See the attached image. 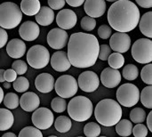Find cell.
Masks as SVG:
<instances>
[{
  "label": "cell",
  "instance_id": "obj_1",
  "mask_svg": "<svg viewBox=\"0 0 152 137\" xmlns=\"http://www.w3.org/2000/svg\"><path fill=\"white\" fill-rule=\"evenodd\" d=\"M100 44L95 36L85 32L71 34L68 43V56L72 66L86 69L94 66L99 59Z\"/></svg>",
  "mask_w": 152,
  "mask_h": 137
},
{
  "label": "cell",
  "instance_id": "obj_2",
  "mask_svg": "<svg viewBox=\"0 0 152 137\" xmlns=\"http://www.w3.org/2000/svg\"><path fill=\"white\" fill-rule=\"evenodd\" d=\"M141 20L138 6L130 0H118L108 11V22L114 30L130 32L139 25Z\"/></svg>",
  "mask_w": 152,
  "mask_h": 137
},
{
  "label": "cell",
  "instance_id": "obj_3",
  "mask_svg": "<svg viewBox=\"0 0 152 137\" xmlns=\"http://www.w3.org/2000/svg\"><path fill=\"white\" fill-rule=\"evenodd\" d=\"M121 104L113 99L100 101L94 109V117L100 125L104 127L116 126L122 118Z\"/></svg>",
  "mask_w": 152,
  "mask_h": 137
},
{
  "label": "cell",
  "instance_id": "obj_4",
  "mask_svg": "<svg viewBox=\"0 0 152 137\" xmlns=\"http://www.w3.org/2000/svg\"><path fill=\"white\" fill-rule=\"evenodd\" d=\"M67 110L71 119L77 122H85L92 117L94 105L89 98L78 95L69 101Z\"/></svg>",
  "mask_w": 152,
  "mask_h": 137
},
{
  "label": "cell",
  "instance_id": "obj_5",
  "mask_svg": "<svg viewBox=\"0 0 152 137\" xmlns=\"http://www.w3.org/2000/svg\"><path fill=\"white\" fill-rule=\"evenodd\" d=\"M20 6L12 2H4L0 4V26L5 29H12L20 25L22 20Z\"/></svg>",
  "mask_w": 152,
  "mask_h": 137
},
{
  "label": "cell",
  "instance_id": "obj_6",
  "mask_svg": "<svg viewBox=\"0 0 152 137\" xmlns=\"http://www.w3.org/2000/svg\"><path fill=\"white\" fill-rule=\"evenodd\" d=\"M27 62L33 69H44L48 65L49 62H51L50 53L44 45H33L27 52Z\"/></svg>",
  "mask_w": 152,
  "mask_h": 137
},
{
  "label": "cell",
  "instance_id": "obj_7",
  "mask_svg": "<svg viewBox=\"0 0 152 137\" xmlns=\"http://www.w3.org/2000/svg\"><path fill=\"white\" fill-rule=\"evenodd\" d=\"M141 99L139 88L131 83L123 84L117 91V100L124 107L130 108L136 105Z\"/></svg>",
  "mask_w": 152,
  "mask_h": 137
},
{
  "label": "cell",
  "instance_id": "obj_8",
  "mask_svg": "<svg viewBox=\"0 0 152 137\" xmlns=\"http://www.w3.org/2000/svg\"><path fill=\"white\" fill-rule=\"evenodd\" d=\"M132 56L139 63H151L152 62V40L150 38L136 40L132 46Z\"/></svg>",
  "mask_w": 152,
  "mask_h": 137
},
{
  "label": "cell",
  "instance_id": "obj_9",
  "mask_svg": "<svg viewBox=\"0 0 152 137\" xmlns=\"http://www.w3.org/2000/svg\"><path fill=\"white\" fill-rule=\"evenodd\" d=\"M78 87V82L73 76L62 75L55 81L54 89L59 96L68 99L77 95Z\"/></svg>",
  "mask_w": 152,
  "mask_h": 137
},
{
  "label": "cell",
  "instance_id": "obj_10",
  "mask_svg": "<svg viewBox=\"0 0 152 137\" xmlns=\"http://www.w3.org/2000/svg\"><path fill=\"white\" fill-rule=\"evenodd\" d=\"M31 120L33 125L40 130H46L50 128L53 124H54L53 112L50 111V109L45 107L37 108L35 111H33Z\"/></svg>",
  "mask_w": 152,
  "mask_h": 137
},
{
  "label": "cell",
  "instance_id": "obj_11",
  "mask_svg": "<svg viewBox=\"0 0 152 137\" xmlns=\"http://www.w3.org/2000/svg\"><path fill=\"white\" fill-rule=\"evenodd\" d=\"M46 38L49 46L55 50H61L64 48L69 40L66 29H63L60 27L51 29L48 32Z\"/></svg>",
  "mask_w": 152,
  "mask_h": 137
},
{
  "label": "cell",
  "instance_id": "obj_12",
  "mask_svg": "<svg viewBox=\"0 0 152 137\" xmlns=\"http://www.w3.org/2000/svg\"><path fill=\"white\" fill-rule=\"evenodd\" d=\"M79 88L86 93H93L96 91L100 85L98 75L91 70L82 72L77 79Z\"/></svg>",
  "mask_w": 152,
  "mask_h": 137
},
{
  "label": "cell",
  "instance_id": "obj_13",
  "mask_svg": "<svg viewBox=\"0 0 152 137\" xmlns=\"http://www.w3.org/2000/svg\"><path fill=\"white\" fill-rule=\"evenodd\" d=\"M110 45L114 52L126 53L131 47V37L126 32L117 31L110 38Z\"/></svg>",
  "mask_w": 152,
  "mask_h": 137
},
{
  "label": "cell",
  "instance_id": "obj_14",
  "mask_svg": "<svg viewBox=\"0 0 152 137\" xmlns=\"http://www.w3.org/2000/svg\"><path fill=\"white\" fill-rule=\"evenodd\" d=\"M77 17L74 11L70 9H61L56 16L57 25L63 29H70L77 24Z\"/></svg>",
  "mask_w": 152,
  "mask_h": 137
},
{
  "label": "cell",
  "instance_id": "obj_15",
  "mask_svg": "<svg viewBox=\"0 0 152 137\" xmlns=\"http://www.w3.org/2000/svg\"><path fill=\"white\" fill-rule=\"evenodd\" d=\"M40 34V29L38 23L32 21H27L23 22L19 28V35L21 39L25 41H34Z\"/></svg>",
  "mask_w": 152,
  "mask_h": 137
},
{
  "label": "cell",
  "instance_id": "obj_16",
  "mask_svg": "<svg viewBox=\"0 0 152 137\" xmlns=\"http://www.w3.org/2000/svg\"><path fill=\"white\" fill-rule=\"evenodd\" d=\"M101 82L107 88H115L121 82V73L118 69L106 68L101 74Z\"/></svg>",
  "mask_w": 152,
  "mask_h": 137
},
{
  "label": "cell",
  "instance_id": "obj_17",
  "mask_svg": "<svg viewBox=\"0 0 152 137\" xmlns=\"http://www.w3.org/2000/svg\"><path fill=\"white\" fill-rule=\"evenodd\" d=\"M51 66L54 70L58 72H64L69 70L72 64L69 59L68 53L63 51L53 53L51 57Z\"/></svg>",
  "mask_w": 152,
  "mask_h": 137
},
{
  "label": "cell",
  "instance_id": "obj_18",
  "mask_svg": "<svg viewBox=\"0 0 152 137\" xmlns=\"http://www.w3.org/2000/svg\"><path fill=\"white\" fill-rule=\"evenodd\" d=\"M54 78L49 73H41L35 79V87L40 93L48 94L54 89Z\"/></svg>",
  "mask_w": 152,
  "mask_h": 137
},
{
  "label": "cell",
  "instance_id": "obj_19",
  "mask_svg": "<svg viewBox=\"0 0 152 137\" xmlns=\"http://www.w3.org/2000/svg\"><path fill=\"white\" fill-rule=\"evenodd\" d=\"M84 10L91 17H102L106 12V2L105 0H86Z\"/></svg>",
  "mask_w": 152,
  "mask_h": 137
},
{
  "label": "cell",
  "instance_id": "obj_20",
  "mask_svg": "<svg viewBox=\"0 0 152 137\" xmlns=\"http://www.w3.org/2000/svg\"><path fill=\"white\" fill-rule=\"evenodd\" d=\"M40 105V99L33 92H25L20 98V106L24 111H35Z\"/></svg>",
  "mask_w": 152,
  "mask_h": 137
},
{
  "label": "cell",
  "instance_id": "obj_21",
  "mask_svg": "<svg viewBox=\"0 0 152 137\" xmlns=\"http://www.w3.org/2000/svg\"><path fill=\"white\" fill-rule=\"evenodd\" d=\"M7 54L13 59L21 58L26 53V45L20 38H13L6 45Z\"/></svg>",
  "mask_w": 152,
  "mask_h": 137
},
{
  "label": "cell",
  "instance_id": "obj_22",
  "mask_svg": "<svg viewBox=\"0 0 152 137\" xmlns=\"http://www.w3.org/2000/svg\"><path fill=\"white\" fill-rule=\"evenodd\" d=\"M36 21L41 26H49L53 22L54 12L50 6H42L40 11L35 16Z\"/></svg>",
  "mask_w": 152,
  "mask_h": 137
},
{
  "label": "cell",
  "instance_id": "obj_23",
  "mask_svg": "<svg viewBox=\"0 0 152 137\" xmlns=\"http://www.w3.org/2000/svg\"><path fill=\"white\" fill-rule=\"evenodd\" d=\"M20 9L25 15L35 16L41 9L39 0H21Z\"/></svg>",
  "mask_w": 152,
  "mask_h": 137
},
{
  "label": "cell",
  "instance_id": "obj_24",
  "mask_svg": "<svg viewBox=\"0 0 152 137\" xmlns=\"http://www.w3.org/2000/svg\"><path fill=\"white\" fill-rule=\"evenodd\" d=\"M14 123V116L8 109H0V131L9 130Z\"/></svg>",
  "mask_w": 152,
  "mask_h": 137
},
{
  "label": "cell",
  "instance_id": "obj_25",
  "mask_svg": "<svg viewBox=\"0 0 152 137\" xmlns=\"http://www.w3.org/2000/svg\"><path fill=\"white\" fill-rule=\"evenodd\" d=\"M139 28L145 37L152 38V12H148L141 17Z\"/></svg>",
  "mask_w": 152,
  "mask_h": 137
},
{
  "label": "cell",
  "instance_id": "obj_26",
  "mask_svg": "<svg viewBox=\"0 0 152 137\" xmlns=\"http://www.w3.org/2000/svg\"><path fill=\"white\" fill-rule=\"evenodd\" d=\"M133 122L128 119H121L116 125V132L120 136H129L133 134Z\"/></svg>",
  "mask_w": 152,
  "mask_h": 137
},
{
  "label": "cell",
  "instance_id": "obj_27",
  "mask_svg": "<svg viewBox=\"0 0 152 137\" xmlns=\"http://www.w3.org/2000/svg\"><path fill=\"white\" fill-rule=\"evenodd\" d=\"M71 118L67 116H60L54 120V127L60 133H67L71 129Z\"/></svg>",
  "mask_w": 152,
  "mask_h": 137
},
{
  "label": "cell",
  "instance_id": "obj_28",
  "mask_svg": "<svg viewBox=\"0 0 152 137\" xmlns=\"http://www.w3.org/2000/svg\"><path fill=\"white\" fill-rule=\"evenodd\" d=\"M122 76L126 80H129V81L135 80L139 76V70L134 64H132V63L127 64L123 68Z\"/></svg>",
  "mask_w": 152,
  "mask_h": 137
},
{
  "label": "cell",
  "instance_id": "obj_29",
  "mask_svg": "<svg viewBox=\"0 0 152 137\" xmlns=\"http://www.w3.org/2000/svg\"><path fill=\"white\" fill-rule=\"evenodd\" d=\"M141 103L145 108L152 109V85L144 87L141 92Z\"/></svg>",
  "mask_w": 152,
  "mask_h": 137
},
{
  "label": "cell",
  "instance_id": "obj_30",
  "mask_svg": "<svg viewBox=\"0 0 152 137\" xmlns=\"http://www.w3.org/2000/svg\"><path fill=\"white\" fill-rule=\"evenodd\" d=\"M109 62V65L111 68L114 69H120L121 67L124 66L125 64V57L123 56V54L121 53L118 52H115L113 53H111L108 59Z\"/></svg>",
  "mask_w": 152,
  "mask_h": 137
},
{
  "label": "cell",
  "instance_id": "obj_31",
  "mask_svg": "<svg viewBox=\"0 0 152 137\" xmlns=\"http://www.w3.org/2000/svg\"><path fill=\"white\" fill-rule=\"evenodd\" d=\"M4 105L9 109V110H14L17 109L20 105V99L18 95L14 93H8L5 95L4 101H3Z\"/></svg>",
  "mask_w": 152,
  "mask_h": 137
},
{
  "label": "cell",
  "instance_id": "obj_32",
  "mask_svg": "<svg viewBox=\"0 0 152 137\" xmlns=\"http://www.w3.org/2000/svg\"><path fill=\"white\" fill-rule=\"evenodd\" d=\"M102 129L98 123L90 122L84 127V134L87 137H97L101 135Z\"/></svg>",
  "mask_w": 152,
  "mask_h": 137
},
{
  "label": "cell",
  "instance_id": "obj_33",
  "mask_svg": "<svg viewBox=\"0 0 152 137\" xmlns=\"http://www.w3.org/2000/svg\"><path fill=\"white\" fill-rule=\"evenodd\" d=\"M146 117H147L146 112L142 108L133 109L130 112V119L133 123H135V124L143 123L145 120H147Z\"/></svg>",
  "mask_w": 152,
  "mask_h": 137
},
{
  "label": "cell",
  "instance_id": "obj_34",
  "mask_svg": "<svg viewBox=\"0 0 152 137\" xmlns=\"http://www.w3.org/2000/svg\"><path fill=\"white\" fill-rule=\"evenodd\" d=\"M51 107L54 112L62 113L66 111V109L68 108V105H67V102L65 101V98L59 96V97H55L53 99L51 103Z\"/></svg>",
  "mask_w": 152,
  "mask_h": 137
},
{
  "label": "cell",
  "instance_id": "obj_35",
  "mask_svg": "<svg viewBox=\"0 0 152 137\" xmlns=\"http://www.w3.org/2000/svg\"><path fill=\"white\" fill-rule=\"evenodd\" d=\"M13 88L18 93H25L29 88V81L25 77H19L13 82Z\"/></svg>",
  "mask_w": 152,
  "mask_h": 137
},
{
  "label": "cell",
  "instance_id": "obj_36",
  "mask_svg": "<svg viewBox=\"0 0 152 137\" xmlns=\"http://www.w3.org/2000/svg\"><path fill=\"white\" fill-rule=\"evenodd\" d=\"M19 137H42L43 134L37 127H26L21 129L18 135Z\"/></svg>",
  "mask_w": 152,
  "mask_h": 137
},
{
  "label": "cell",
  "instance_id": "obj_37",
  "mask_svg": "<svg viewBox=\"0 0 152 137\" xmlns=\"http://www.w3.org/2000/svg\"><path fill=\"white\" fill-rule=\"evenodd\" d=\"M80 24H81V28L84 30L92 31L96 27V21H95V18L87 15V16H85V17L82 18Z\"/></svg>",
  "mask_w": 152,
  "mask_h": 137
},
{
  "label": "cell",
  "instance_id": "obj_38",
  "mask_svg": "<svg viewBox=\"0 0 152 137\" xmlns=\"http://www.w3.org/2000/svg\"><path fill=\"white\" fill-rule=\"evenodd\" d=\"M141 78L145 84L152 85V63H148L142 68L141 71Z\"/></svg>",
  "mask_w": 152,
  "mask_h": 137
},
{
  "label": "cell",
  "instance_id": "obj_39",
  "mask_svg": "<svg viewBox=\"0 0 152 137\" xmlns=\"http://www.w3.org/2000/svg\"><path fill=\"white\" fill-rule=\"evenodd\" d=\"M12 69H13L18 73V75L22 76V75H24L27 72L28 65L22 60H16V61H14L12 63Z\"/></svg>",
  "mask_w": 152,
  "mask_h": 137
},
{
  "label": "cell",
  "instance_id": "obj_40",
  "mask_svg": "<svg viewBox=\"0 0 152 137\" xmlns=\"http://www.w3.org/2000/svg\"><path fill=\"white\" fill-rule=\"evenodd\" d=\"M98 35L102 39H108L110 38V37L112 36V28L110 25L107 24H103L102 26H100V28L98 29Z\"/></svg>",
  "mask_w": 152,
  "mask_h": 137
},
{
  "label": "cell",
  "instance_id": "obj_41",
  "mask_svg": "<svg viewBox=\"0 0 152 137\" xmlns=\"http://www.w3.org/2000/svg\"><path fill=\"white\" fill-rule=\"evenodd\" d=\"M149 128L142 123L136 124L133 128V135L135 137H146L148 136Z\"/></svg>",
  "mask_w": 152,
  "mask_h": 137
},
{
  "label": "cell",
  "instance_id": "obj_42",
  "mask_svg": "<svg viewBox=\"0 0 152 137\" xmlns=\"http://www.w3.org/2000/svg\"><path fill=\"white\" fill-rule=\"evenodd\" d=\"M111 47L109 45L102 44L100 46V53H99V59L102 61H107L111 54Z\"/></svg>",
  "mask_w": 152,
  "mask_h": 137
},
{
  "label": "cell",
  "instance_id": "obj_43",
  "mask_svg": "<svg viewBox=\"0 0 152 137\" xmlns=\"http://www.w3.org/2000/svg\"><path fill=\"white\" fill-rule=\"evenodd\" d=\"M47 3L53 10H61L64 7L67 2L66 0H47Z\"/></svg>",
  "mask_w": 152,
  "mask_h": 137
},
{
  "label": "cell",
  "instance_id": "obj_44",
  "mask_svg": "<svg viewBox=\"0 0 152 137\" xmlns=\"http://www.w3.org/2000/svg\"><path fill=\"white\" fill-rule=\"evenodd\" d=\"M18 73L13 69H9L4 71V79L8 82H14L17 79Z\"/></svg>",
  "mask_w": 152,
  "mask_h": 137
},
{
  "label": "cell",
  "instance_id": "obj_45",
  "mask_svg": "<svg viewBox=\"0 0 152 137\" xmlns=\"http://www.w3.org/2000/svg\"><path fill=\"white\" fill-rule=\"evenodd\" d=\"M0 32H1V44H0V48H3L7 44L8 34H7L5 29H4V28H1Z\"/></svg>",
  "mask_w": 152,
  "mask_h": 137
},
{
  "label": "cell",
  "instance_id": "obj_46",
  "mask_svg": "<svg viewBox=\"0 0 152 137\" xmlns=\"http://www.w3.org/2000/svg\"><path fill=\"white\" fill-rule=\"evenodd\" d=\"M138 5L143 7V8H151L152 0H135Z\"/></svg>",
  "mask_w": 152,
  "mask_h": 137
},
{
  "label": "cell",
  "instance_id": "obj_47",
  "mask_svg": "<svg viewBox=\"0 0 152 137\" xmlns=\"http://www.w3.org/2000/svg\"><path fill=\"white\" fill-rule=\"evenodd\" d=\"M67 4L72 7H78L85 4L86 0H66Z\"/></svg>",
  "mask_w": 152,
  "mask_h": 137
},
{
  "label": "cell",
  "instance_id": "obj_48",
  "mask_svg": "<svg viewBox=\"0 0 152 137\" xmlns=\"http://www.w3.org/2000/svg\"><path fill=\"white\" fill-rule=\"evenodd\" d=\"M147 127H148L149 130L152 133V111L147 116Z\"/></svg>",
  "mask_w": 152,
  "mask_h": 137
},
{
  "label": "cell",
  "instance_id": "obj_49",
  "mask_svg": "<svg viewBox=\"0 0 152 137\" xmlns=\"http://www.w3.org/2000/svg\"><path fill=\"white\" fill-rule=\"evenodd\" d=\"M4 70H0V82H4L5 81V79H4Z\"/></svg>",
  "mask_w": 152,
  "mask_h": 137
},
{
  "label": "cell",
  "instance_id": "obj_50",
  "mask_svg": "<svg viewBox=\"0 0 152 137\" xmlns=\"http://www.w3.org/2000/svg\"><path fill=\"white\" fill-rule=\"evenodd\" d=\"M3 87L5 89H9L11 87V82H8V81L3 82Z\"/></svg>",
  "mask_w": 152,
  "mask_h": 137
},
{
  "label": "cell",
  "instance_id": "obj_51",
  "mask_svg": "<svg viewBox=\"0 0 152 137\" xmlns=\"http://www.w3.org/2000/svg\"><path fill=\"white\" fill-rule=\"evenodd\" d=\"M3 137H16V136H15V134H13V133L8 132V133L4 134V135H3Z\"/></svg>",
  "mask_w": 152,
  "mask_h": 137
},
{
  "label": "cell",
  "instance_id": "obj_52",
  "mask_svg": "<svg viewBox=\"0 0 152 137\" xmlns=\"http://www.w3.org/2000/svg\"><path fill=\"white\" fill-rule=\"evenodd\" d=\"M1 99H0V103H3V101H4V96H5V95H4V90H3V88H1Z\"/></svg>",
  "mask_w": 152,
  "mask_h": 137
},
{
  "label": "cell",
  "instance_id": "obj_53",
  "mask_svg": "<svg viewBox=\"0 0 152 137\" xmlns=\"http://www.w3.org/2000/svg\"><path fill=\"white\" fill-rule=\"evenodd\" d=\"M106 1H108V2H116L118 0H106Z\"/></svg>",
  "mask_w": 152,
  "mask_h": 137
}]
</instances>
